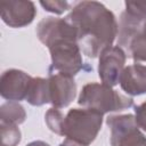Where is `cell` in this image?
Instances as JSON below:
<instances>
[{
	"label": "cell",
	"instance_id": "obj_1",
	"mask_svg": "<svg viewBox=\"0 0 146 146\" xmlns=\"http://www.w3.org/2000/svg\"><path fill=\"white\" fill-rule=\"evenodd\" d=\"M65 19L75 29L81 51L96 58L112 47L119 25L114 14L98 1L76 2Z\"/></svg>",
	"mask_w": 146,
	"mask_h": 146
},
{
	"label": "cell",
	"instance_id": "obj_2",
	"mask_svg": "<svg viewBox=\"0 0 146 146\" xmlns=\"http://www.w3.org/2000/svg\"><path fill=\"white\" fill-rule=\"evenodd\" d=\"M103 115L91 108H71L64 120L63 136L66 137L65 140L76 146H89L102 128Z\"/></svg>",
	"mask_w": 146,
	"mask_h": 146
},
{
	"label": "cell",
	"instance_id": "obj_3",
	"mask_svg": "<svg viewBox=\"0 0 146 146\" xmlns=\"http://www.w3.org/2000/svg\"><path fill=\"white\" fill-rule=\"evenodd\" d=\"M78 103L82 107L96 110L102 114L123 111L133 106L132 98L121 95L119 91L112 89V87L97 82L83 86Z\"/></svg>",
	"mask_w": 146,
	"mask_h": 146
},
{
	"label": "cell",
	"instance_id": "obj_4",
	"mask_svg": "<svg viewBox=\"0 0 146 146\" xmlns=\"http://www.w3.org/2000/svg\"><path fill=\"white\" fill-rule=\"evenodd\" d=\"M51 65L49 74L64 73L71 76L78 74L83 67L81 49L76 40L60 39L52 42L49 47Z\"/></svg>",
	"mask_w": 146,
	"mask_h": 146
},
{
	"label": "cell",
	"instance_id": "obj_5",
	"mask_svg": "<svg viewBox=\"0 0 146 146\" xmlns=\"http://www.w3.org/2000/svg\"><path fill=\"white\" fill-rule=\"evenodd\" d=\"M106 123L111 130L112 146H146V137L140 131L135 115H111L106 119Z\"/></svg>",
	"mask_w": 146,
	"mask_h": 146
},
{
	"label": "cell",
	"instance_id": "obj_6",
	"mask_svg": "<svg viewBox=\"0 0 146 146\" xmlns=\"http://www.w3.org/2000/svg\"><path fill=\"white\" fill-rule=\"evenodd\" d=\"M125 59L127 54L119 46L108 47L99 55L98 75L104 84L114 87L119 83Z\"/></svg>",
	"mask_w": 146,
	"mask_h": 146
},
{
	"label": "cell",
	"instance_id": "obj_7",
	"mask_svg": "<svg viewBox=\"0 0 146 146\" xmlns=\"http://www.w3.org/2000/svg\"><path fill=\"white\" fill-rule=\"evenodd\" d=\"M36 36L47 48L60 39H73L78 41L75 29L65 19L54 16L42 18L36 25Z\"/></svg>",
	"mask_w": 146,
	"mask_h": 146
},
{
	"label": "cell",
	"instance_id": "obj_8",
	"mask_svg": "<svg viewBox=\"0 0 146 146\" xmlns=\"http://www.w3.org/2000/svg\"><path fill=\"white\" fill-rule=\"evenodd\" d=\"M36 15L35 5L29 0H14L1 3V19L9 27L18 29L31 24Z\"/></svg>",
	"mask_w": 146,
	"mask_h": 146
},
{
	"label": "cell",
	"instance_id": "obj_9",
	"mask_svg": "<svg viewBox=\"0 0 146 146\" xmlns=\"http://www.w3.org/2000/svg\"><path fill=\"white\" fill-rule=\"evenodd\" d=\"M32 76L24 71L10 68L5 71L0 78V95L8 102L25 99Z\"/></svg>",
	"mask_w": 146,
	"mask_h": 146
},
{
	"label": "cell",
	"instance_id": "obj_10",
	"mask_svg": "<svg viewBox=\"0 0 146 146\" xmlns=\"http://www.w3.org/2000/svg\"><path fill=\"white\" fill-rule=\"evenodd\" d=\"M50 103L56 108L68 106L76 95V83L73 76L64 73H51L48 76Z\"/></svg>",
	"mask_w": 146,
	"mask_h": 146
},
{
	"label": "cell",
	"instance_id": "obj_11",
	"mask_svg": "<svg viewBox=\"0 0 146 146\" xmlns=\"http://www.w3.org/2000/svg\"><path fill=\"white\" fill-rule=\"evenodd\" d=\"M119 83L122 90L130 96L146 94V66L137 63L124 67Z\"/></svg>",
	"mask_w": 146,
	"mask_h": 146
},
{
	"label": "cell",
	"instance_id": "obj_12",
	"mask_svg": "<svg viewBox=\"0 0 146 146\" xmlns=\"http://www.w3.org/2000/svg\"><path fill=\"white\" fill-rule=\"evenodd\" d=\"M25 100L32 106H41L47 103H50V94H49V82L48 79L43 78H32Z\"/></svg>",
	"mask_w": 146,
	"mask_h": 146
},
{
	"label": "cell",
	"instance_id": "obj_13",
	"mask_svg": "<svg viewBox=\"0 0 146 146\" xmlns=\"http://www.w3.org/2000/svg\"><path fill=\"white\" fill-rule=\"evenodd\" d=\"M26 119V112L18 102H6L0 106V122L21 124Z\"/></svg>",
	"mask_w": 146,
	"mask_h": 146
},
{
	"label": "cell",
	"instance_id": "obj_14",
	"mask_svg": "<svg viewBox=\"0 0 146 146\" xmlns=\"http://www.w3.org/2000/svg\"><path fill=\"white\" fill-rule=\"evenodd\" d=\"M127 56L131 57L136 63H146V34L144 32L138 33L130 42Z\"/></svg>",
	"mask_w": 146,
	"mask_h": 146
},
{
	"label": "cell",
	"instance_id": "obj_15",
	"mask_svg": "<svg viewBox=\"0 0 146 146\" xmlns=\"http://www.w3.org/2000/svg\"><path fill=\"white\" fill-rule=\"evenodd\" d=\"M1 146H17L21 141L22 133L16 124L0 122Z\"/></svg>",
	"mask_w": 146,
	"mask_h": 146
},
{
	"label": "cell",
	"instance_id": "obj_16",
	"mask_svg": "<svg viewBox=\"0 0 146 146\" xmlns=\"http://www.w3.org/2000/svg\"><path fill=\"white\" fill-rule=\"evenodd\" d=\"M64 120H65V115L59 111V108L51 107L46 112V115H44L46 124L56 135L63 136Z\"/></svg>",
	"mask_w": 146,
	"mask_h": 146
},
{
	"label": "cell",
	"instance_id": "obj_17",
	"mask_svg": "<svg viewBox=\"0 0 146 146\" xmlns=\"http://www.w3.org/2000/svg\"><path fill=\"white\" fill-rule=\"evenodd\" d=\"M124 6V11L129 16L143 23L146 22V1H125Z\"/></svg>",
	"mask_w": 146,
	"mask_h": 146
},
{
	"label": "cell",
	"instance_id": "obj_18",
	"mask_svg": "<svg viewBox=\"0 0 146 146\" xmlns=\"http://www.w3.org/2000/svg\"><path fill=\"white\" fill-rule=\"evenodd\" d=\"M40 5L44 10L60 15L71 8V3L67 1H40Z\"/></svg>",
	"mask_w": 146,
	"mask_h": 146
},
{
	"label": "cell",
	"instance_id": "obj_19",
	"mask_svg": "<svg viewBox=\"0 0 146 146\" xmlns=\"http://www.w3.org/2000/svg\"><path fill=\"white\" fill-rule=\"evenodd\" d=\"M135 119L138 127L146 131V102L135 106Z\"/></svg>",
	"mask_w": 146,
	"mask_h": 146
},
{
	"label": "cell",
	"instance_id": "obj_20",
	"mask_svg": "<svg viewBox=\"0 0 146 146\" xmlns=\"http://www.w3.org/2000/svg\"><path fill=\"white\" fill-rule=\"evenodd\" d=\"M26 146H50V145L42 140H34V141H31L30 144H27Z\"/></svg>",
	"mask_w": 146,
	"mask_h": 146
},
{
	"label": "cell",
	"instance_id": "obj_21",
	"mask_svg": "<svg viewBox=\"0 0 146 146\" xmlns=\"http://www.w3.org/2000/svg\"><path fill=\"white\" fill-rule=\"evenodd\" d=\"M59 146H76V145H74V144H72V143H70V141H67V140L64 139V141L60 143Z\"/></svg>",
	"mask_w": 146,
	"mask_h": 146
},
{
	"label": "cell",
	"instance_id": "obj_22",
	"mask_svg": "<svg viewBox=\"0 0 146 146\" xmlns=\"http://www.w3.org/2000/svg\"><path fill=\"white\" fill-rule=\"evenodd\" d=\"M143 32L146 34V22L144 23V25H143Z\"/></svg>",
	"mask_w": 146,
	"mask_h": 146
}]
</instances>
